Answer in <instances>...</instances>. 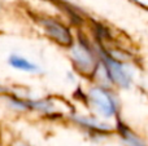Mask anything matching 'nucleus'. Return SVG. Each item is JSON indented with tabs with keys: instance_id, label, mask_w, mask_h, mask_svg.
I'll return each instance as SVG.
<instances>
[{
	"instance_id": "obj_1",
	"label": "nucleus",
	"mask_w": 148,
	"mask_h": 146,
	"mask_svg": "<svg viewBox=\"0 0 148 146\" xmlns=\"http://www.w3.org/2000/svg\"><path fill=\"white\" fill-rule=\"evenodd\" d=\"M88 98L90 102L92 103L97 113L101 114L105 118L114 116L117 113V103H116L113 96L108 91L100 87H92L88 91Z\"/></svg>"
},
{
	"instance_id": "obj_2",
	"label": "nucleus",
	"mask_w": 148,
	"mask_h": 146,
	"mask_svg": "<svg viewBox=\"0 0 148 146\" xmlns=\"http://www.w3.org/2000/svg\"><path fill=\"white\" fill-rule=\"evenodd\" d=\"M103 62H104L105 72H107V75L109 76V79L112 82H114L116 84L122 88H127L130 85L131 74L120 61L103 53Z\"/></svg>"
},
{
	"instance_id": "obj_3",
	"label": "nucleus",
	"mask_w": 148,
	"mask_h": 146,
	"mask_svg": "<svg viewBox=\"0 0 148 146\" xmlns=\"http://www.w3.org/2000/svg\"><path fill=\"white\" fill-rule=\"evenodd\" d=\"M72 57L75 66L83 72H91L96 66L95 58L86 45L78 43L72 47Z\"/></svg>"
},
{
	"instance_id": "obj_4",
	"label": "nucleus",
	"mask_w": 148,
	"mask_h": 146,
	"mask_svg": "<svg viewBox=\"0 0 148 146\" xmlns=\"http://www.w3.org/2000/svg\"><path fill=\"white\" fill-rule=\"evenodd\" d=\"M40 23L43 26L44 31L47 32V35L55 39L57 43L64 44V45L72 44V35L64 25H61V23L56 22L53 20H48V18L40 20Z\"/></svg>"
},
{
	"instance_id": "obj_5",
	"label": "nucleus",
	"mask_w": 148,
	"mask_h": 146,
	"mask_svg": "<svg viewBox=\"0 0 148 146\" xmlns=\"http://www.w3.org/2000/svg\"><path fill=\"white\" fill-rule=\"evenodd\" d=\"M9 65L17 70H22V71H27V72L38 71V66L34 62L26 59L25 57L17 56V54H12L9 57Z\"/></svg>"
},
{
	"instance_id": "obj_6",
	"label": "nucleus",
	"mask_w": 148,
	"mask_h": 146,
	"mask_svg": "<svg viewBox=\"0 0 148 146\" xmlns=\"http://www.w3.org/2000/svg\"><path fill=\"white\" fill-rule=\"evenodd\" d=\"M122 137L125 140V142L129 146H146L144 142L139 139L138 136H135L134 133H131L129 129H123L122 131Z\"/></svg>"
},
{
	"instance_id": "obj_7",
	"label": "nucleus",
	"mask_w": 148,
	"mask_h": 146,
	"mask_svg": "<svg viewBox=\"0 0 148 146\" xmlns=\"http://www.w3.org/2000/svg\"><path fill=\"white\" fill-rule=\"evenodd\" d=\"M81 124H84L87 127H92V128H97V129H104L107 127H104V124H100L99 122H96L95 119H90V118H75Z\"/></svg>"
},
{
	"instance_id": "obj_8",
	"label": "nucleus",
	"mask_w": 148,
	"mask_h": 146,
	"mask_svg": "<svg viewBox=\"0 0 148 146\" xmlns=\"http://www.w3.org/2000/svg\"><path fill=\"white\" fill-rule=\"evenodd\" d=\"M18 146H25V145H18Z\"/></svg>"
}]
</instances>
